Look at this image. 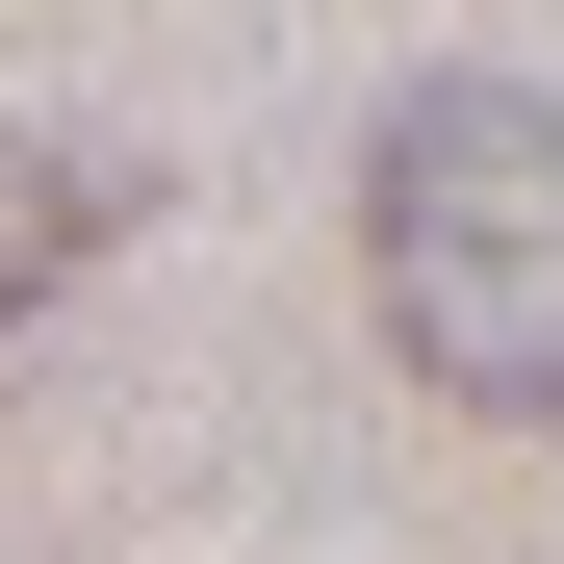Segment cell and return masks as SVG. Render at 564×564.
Listing matches in <instances>:
<instances>
[{
    "label": "cell",
    "mask_w": 564,
    "mask_h": 564,
    "mask_svg": "<svg viewBox=\"0 0 564 564\" xmlns=\"http://www.w3.org/2000/svg\"><path fill=\"white\" fill-rule=\"evenodd\" d=\"M359 308L436 411L564 436V104L539 77H411L359 129Z\"/></svg>",
    "instance_id": "obj_1"
},
{
    "label": "cell",
    "mask_w": 564,
    "mask_h": 564,
    "mask_svg": "<svg viewBox=\"0 0 564 564\" xmlns=\"http://www.w3.org/2000/svg\"><path fill=\"white\" fill-rule=\"evenodd\" d=\"M129 206H154L129 154H77V129H0V334H26L77 257H129Z\"/></svg>",
    "instance_id": "obj_2"
}]
</instances>
